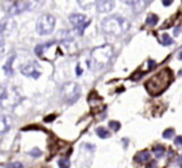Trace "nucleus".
Instances as JSON below:
<instances>
[{"mask_svg":"<svg viewBox=\"0 0 182 168\" xmlns=\"http://www.w3.org/2000/svg\"><path fill=\"white\" fill-rule=\"evenodd\" d=\"M101 29L105 34L114 35V36H120V35H124L125 32H127V30L130 29V23L125 18L114 15V16H109L102 20Z\"/></svg>","mask_w":182,"mask_h":168,"instance_id":"f257e3e1","label":"nucleus"},{"mask_svg":"<svg viewBox=\"0 0 182 168\" xmlns=\"http://www.w3.org/2000/svg\"><path fill=\"white\" fill-rule=\"evenodd\" d=\"M172 80V74L170 69H164L161 70L158 74H156L153 77L145 83V87L151 95H158L162 91H165Z\"/></svg>","mask_w":182,"mask_h":168,"instance_id":"f03ea898","label":"nucleus"},{"mask_svg":"<svg viewBox=\"0 0 182 168\" xmlns=\"http://www.w3.org/2000/svg\"><path fill=\"white\" fill-rule=\"evenodd\" d=\"M114 50L110 45H102L92 50L91 57L89 61V66H91L94 70H102L109 65V62L112 57Z\"/></svg>","mask_w":182,"mask_h":168,"instance_id":"7ed1b4c3","label":"nucleus"},{"mask_svg":"<svg viewBox=\"0 0 182 168\" xmlns=\"http://www.w3.org/2000/svg\"><path fill=\"white\" fill-rule=\"evenodd\" d=\"M60 94L61 97L66 103L69 105H73L76 101L79 100V97L81 95V91H80V86L75 82H67L65 85H62L61 90H60Z\"/></svg>","mask_w":182,"mask_h":168,"instance_id":"20e7f679","label":"nucleus"},{"mask_svg":"<svg viewBox=\"0 0 182 168\" xmlns=\"http://www.w3.org/2000/svg\"><path fill=\"white\" fill-rule=\"evenodd\" d=\"M20 101H21V97H20V95H19L16 88L11 87L9 90H6L5 86L1 87L0 102H1V106L4 108H13V107H15Z\"/></svg>","mask_w":182,"mask_h":168,"instance_id":"39448f33","label":"nucleus"},{"mask_svg":"<svg viewBox=\"0 0 182 168\" xmlns=\"http://www.w3.org/2000/svg\"><path fill=\"white\" fill-rule=\"evenodd\" d=\"M55 27V19L53 15H45L39 16L38 21H36V31L39 35H49L51 34Z\"/></svg>","mask_w":182,"mask_h":168,"instance_id":"423d86ee","label":"nucleus"},{"mask_svg":"<svg viewBox=\"0 0 182 168\" xmlns=\"http://www.w3.org/2000/svg\"><path fill=\"white\" fill-rule=\"evenodd\" d=\"M31 8V3L26 0H14L4 4V9L9 15H18L20 13H24Z\"/></svg>","mask_w":182,"mask_h":168,"instance_id":"0eeeda50","label":"nucleus"},{"mask_svg":"<svg viewBox=\"0 0 182 168\" xmlns=\"http://www.w3.org/2000/svg\"><path fill=\"white\" fill-rule=\"evenodd\" d=\"M69 21L76 30H78V32L80 35H82L84 30L90 25L91 20L87 16L84 15V14H71V15L69 16Z\"/></svg>","mask_w":182,"mask_h":168,"instance_id":"6e6552de","label":"nucleus"},{"mask_svg":"<svg viewBox=\"0 0 182 168\" xmlns=\"http://www.w3.org/2000/svg\"><path fill=\"white\" fill-rule=\"evenodd\" d=\"M20 71L23 75L27 76V77H33V79H39L40 77V66L34 61H30L27 64L23 65L20 67Z\"/></svg>","mask_w":182,"mask_h":168,"instance_id":"1a4fd4ad","label":"nucleus"},{"mask_svg":"<svg viewBox=\"0 0 182 168\" xmlns=\"http://www.w3.org/2000/svg\"><path fill=\"white\" fill-rule=\"evenodd\" d=\"M96 5L99 13H110L115 6V0H97Z\"/></svg>","mask_w":182,"mask_h":168,"instance_id":"9d476101","label":"nucleus"},{"mask_svg":"<svg viewBox=\"0 0 182 168\" xmlns=\"http://www.w3.org/2000/svg\"><path fill=\"white\" fill-rule=\"evenodd\" d=\"M15 27V21L9 18V19H4L1 23V36H5L8 32H11V30H14Z\"/></svg>","mask_w":182,"mask_h":168,"instance_id":"9b49d317","label":"nucleus"},{"mask_svg":"<svg viewBox=\"0 0 182 168\" xmlns=\"http://www.w3.org/2000/svg\"><path fill=\"white\" fill-rule=\"evenodd\" d=\"M135 159L137 161V162H141V163H145V162H147V161L151 159V155H150V152L149 151H141L140 153H137Z\"/></svg>","mask_w":182,"mask_h":168,"instance_id":"f8f14e48","label":"nucleus"},{"mask_svg":"<svg viewBox=\"0 0 182 168\" xmlns=\"http://www.w3.org/2000/svg\"><path fill=\"white\" fill-rule=\"evenodd\" d=\"M11 127V118L5 116V115H1V132H6L8 130H10Z\"/></svg>","mask_w":182,"mask_h":168,"instance_id":"ddd939ff","label":"nucleus"},{"mask_svg":"<svg viewBox=\"0 0 182 168\" xmlns=\"http://www.w3.org/2000/svg\"><path fill=\"white\" fill-rule=\"evenodd\" d=\"M14 59H15V55H13L8 60V62L4 65V71L8 76H11L13 75V62H14Z\"/></svg>","mask_w":182,"mask_h":168,"instance_id":"4468645a","label":"nucleus"},{"mask_svg":"<svg viewBox=\"0 0 182 168\" xmlns=\"http://www.w3.org/2000/svg\"><path fill=\"white\" fill-rule=\"evenodd\" d=\"M78 3L82 9L86 10V9H90L92 5H95L97 3V0H78Z\"/></svg>","mask_w":182,"mask_h":168,"instance_id":"2eb2a0df","label":"nucleus"},{"mask_svg":"<svg viewBox=\"0 0 182 168\" xmlns=\"http://www.w3.org/2000/svg\"><path fill=\"white\" fill-rule=\"evenodd\" d=\"M165 152H166V150H165L164 146H156V147H153V155H155L157 158L164 157Z\"/></svg>","mask_w":182,"mask_h":168,"instance_id":"dca6fc26","label":"nucleus"},{"mask_svg":"<svg viewBox=\"0 0 182 168\" xmlns=\"http://www.w3.org/2000/svg\"><path fill=\"white\" fill-rule=\"evenodd\" d=\"M149 3V0H140V1L134 6V10L135 13H140V11H142V9L146 8V5H147Z\"/></svg>","mask_w":182,"mask_h":168,"instance_id":"f3484780","label":"nucleus"},{"mask_svg":"<svg viewBox=\"0 0 182 168\" xmlns=\"http://www.w3.org/2000/svg\"><path fill=\"white\" fill-rule=\"evenodd\" d=\"M96 133H97V136H99L100 138H107V137H110V132L106 128H104V127H99V128H97Z\"/></svg>","mask_w":182,"mask_h":168,"instance_id":"a211bd4d","label":"nucleus"},{"mask_svg":"<svg viewBox=\"0 0 182 168\" xmlns=\"http://www.w3.org/2000/svg\"><path fill=\"white\" fill-rule=\"evenodd\" d=\"M146 23H147V25H150V26L156 25V24L158 23V18H157V15H155V14H150V15L147 16V20H146Z\"/></svg>","mask_w":182,"mask_h":168,"instance_id":"6ab92c4d","label":"nucleus"},{"mask_svg":"<svg viewBox=\"0 0 182 168\" xmlns=\"http://www.w3.org/2000/svg\"><path fill=\"white\" fill-rule=\"evenodd\" d=\"M161 44L162 45H171V44H173V40L169 34H164L162 36H161Z\"/></svg>","mask_w":182,"mask_h":168,"instance_id":"aec40b11","label":"nucleus"},{"mask_svg":"<svg viewBox=\"0 0 182 168\" xmlns=\"http://www.w3.org/2000/svg\"><path fill=\"white\" fill-rule=\"evenodd\" d=\"M164 138H166V139H170V138H172L173 136H175V130L173 128H169V130H166L165 132H164Z\"/></svg>","mask_w":182,"mask_h":168,"instance_id":"412c9836","label":"nucleus"},{"mask_svg":"<svg viewBox=\"0 0 182 168\" xmlns=\"http://www.w3.org/2000/svg\"><path fill=\"white\" fill-rule=\"evenodd\" d=\"M59 167L60 168H70V161L66 158L59 159Z\"/></svg>","mask_w":182,"mask_h":168,"instance_id":"4be33fe9","label":"nucleus"},{"mask_svg":"<svg viewBox=\"0 0 182 168\" xmlns=\"http://www.w3.org/2000/svg\"><path fill=\"white\" fill-rule=\"evenodd\" d=\"M109 127L111 130H114V131H118L120 127H121V125H120V122H117V121H110L109 122Z\"/></svg>","mask_w":182,"mask_h":168,"instance_id":"5701e85b","label":"nucleus"},{"mask_svg":"<svg viewBox=\"0 0 182 168\" xmlns=\"http://www.w3.org/2000/svg\"><path fill=\"white\" fill-rule=\"evenodd\" d=\"M40 155H41V151L39 148H33L30 151V156L33 157H40Z\"/></svg>","mask_w":182,"mask_h":168,"instance_id":"b1692460","label":"nucleus"},{"mask_svg":"<svg viewBox=\"0 0 182 168\" xmlns=\"http://www.w3.org/2000/svg\"><path fill=\"white\" fill-rule=\"evenodd\" d=\"M122 3H125V4H127V5H131L132 8H134V6L140 1V0H121Z\"/></svg>","mask_w":182,"mask_h":168,"instance_id":"393cba45","label":"nucleus"},{"mask_svg":"<svg viewBox=\"0 0 182 168\" xmlns=\"http://www.w3.org/2000/svg\"><path fill=\"white\" fill-rule=\"evenodd\" d=\"M8 167L9 168H23V164L20 162H15V163H10Z\"/></svg>","mask_w":182,"mask_h":168,"instance_id":"a878e982","label":"nucleus"},{"mask_svg":"<svg viewBox=\"0 0 182 168\" xmlns=\"http://www.w3.org/2000/svg\"><path fill=\"white\" fill-rule=\"evenodd\" d=\"M175 143H176V146H182V136H177L175 139Z\"/></svg>","mask_w":182,"mask_h":168,"instance_id":"bb28decb","label":"nucleus"},{"mask_svg":"<svg viewBox=\"0 0 182 168\" xmlns=\"http://www.w3.org/2000/svg\"><path fill=\"white\" fill-rule=\"evenodd\" d=\"M76 75H78V76L82 75V69L80 67V65H78V66H76Z\"/></svg>","mask_w":182,"mask_h":168,"instance_id":"cd10ccee","label":"nucleus"},{"mask_svg":"<svg viewBox=\"0 0 182 168\" xmlns=\"http://www.w3.org/2000/svg\"><path fill=\"white\" fill-rule=\"evenodd\" d=\"M172 1H173V0H162V4L165 6H170L172 4Z\"/></svg>","mask_w":182,"mask_h":168,"instance_id":"c85d7f7f","label":"nucleus"},{"mask_svg":"<svg viewBox=\"0 0 182 168\" xmlns=\"http://www.w3.org/2000/svg\"><path fill=\"white\" fill-rule=\"evenodd\" d=\"M181 30H182V27L181 26H177L176 29H175V31H173V34H175V36H177V35L181 32Z\"/></svg>","mask_w":182,"mask_h":168,"instance_id":"c756f323","label":"nucleus"},{"mask_svg":"<svg viewBox=\"0 0 182 168\" xmlns=\"http://www.w3.org/2000/svg\"><path fill=\"white\" fill-rule=\"evenodd\" d=\"M54 118H55V116H54V115H51V116H47V117L45 118V122H51V121L54 120Z\"/></svg>","mask_w":182,"mask_h":168,"instance_id":"7c9ffc66","label":"nucleus"},{"mask_svg":"<svg viewBox=\"0 0 182 168\" xmlns=\"http://www.w3.org/2000/svg\"><path fill=\"white\" fill-rule=\"evenodd\" d=\"M149 66H150V69H152L153 66H155V61H152V60H150V61H149Z\"/></svg>","mask_w":182,"mask_h":168,"instance_id":"2f4dec72","label":"nucleus"},{"mask_svg":"<svg viewBox=\"0 0 182 168\" xmlns=\"http://www.w3.org/2000/svg\"><path fill=\"white\" fill-rule=\"evenodd\" d=\"M178 59L182 61V51H181V52H180V55H178Z\"/></svg>","mask_w":182,"mask_h":168,"instance_id":"473e14b6","label":"nucleus"},{"mask_svg":"<svg viewBox=\"0 0 182 168\" xmlns=\"http://www.w3.org/2000/svg\"><path fill=\"white\" fill-rule=\"evenodd\" d=\"M181 162H182V157H181Z\"/></svg>","mask_w":182,"mask_h":168,"instance_id":"72a5a7b5","label":"nucleus"}]
</instances>
